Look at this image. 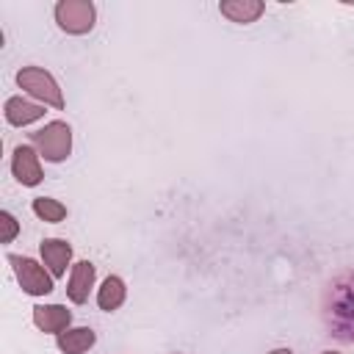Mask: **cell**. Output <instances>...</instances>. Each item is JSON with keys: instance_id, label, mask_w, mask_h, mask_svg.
I'll use <instances>...</instances> for the list:
<instances>
[{"instance_id": "6da1fadb", "label": "cell", "mask_w": 354, "mask_h": 354, "mask_svg": "<svg viewBox=\"0 0 354 354\" xmlns=\"http://www.w3.org/2000/svg\"><path fill=\"white\" fill-rule=\"evenodd\" d=\"M324 321L335 337L354 343V274L337 277L324 296Z\"/></svg>"}, {"instance_id": "7a4b0ae2", "label": "cell", "mask_w": 354, "mask_h": 354, "mask_svg": "<svg viewBox=\"0 0 354 354\" xmlns=\"http://www.w3.org/2000/svg\"><path fill=\"white\" fill-rule=\"evenodd\" d=\"M30 144L36 147V152L50 160V163H61L69 158L72 152V130L66 122H50L41 130L30 133Z\"/></svg>"}, {"instance_id": "3957f363", "label": "cell", "mask_w": 354, "mask_h": 354, "mask_svg": "<svg viewBox=\"0 0 354 354\" xmlns=\"http://www.w3.org/2000/svg\"><path fill=\"white\" fill-rule=\"evenodd\" d=\"M17 83L19 88H25L30 97L41 100L44 105H53V108H64V94L55 83V77L41 69V66H22L17 72Z\"/></svg>"}, {"instance_id": "277c9868", "label": "cell", "mask_w": 354, "mask_h": 354, "mask_svg": "<svg viewBox=\"0 0 354 354\" xmlns=\"http://www.w3.org/2000/svg\"><path fill=\"white\" fill-rule=\"evenodd\" d=\"M94 19H97V11H94V3L88 0H61L55 3V22L61 30L72 33V36H83L94 28Z\"/></svg>"}, {"instance_id": "5b68a950", "label": "cell", "mask_w": 354, "mask_h": 354, "mask_svg": "<svg viewBox=\"0 0 354 354\" xmlns=\"http://www.w3.org/2000/svg\"><path fill=\"white\" fill-rule=\"evenodd\" d=\"M8 263L17 274V282L22 285L25 293L30 296H47L53 290V274H47L36 260L22 257V254H8Z\"/></svg>"}, {"instance_id": "8992f818", "label": "cell", "mask_w": 354, "mask_h": 354, "mask_svg": "<svg viewBox=\"0 0 354 354\" xmlns=\"http://www.w3.org/2000/svg\"><path fill=\"white\" fill-rule=\"evenodd\" d=\"M11 171L22 185H28V188L39 185L41 177H44L41 174V163H39V152L33 147H17L14 158H11Z\"/></svg>"}, {"instance_id": "52a82bcc", "label": "cell", "mask_w": 354, "mask_h": 354, "mask_svg": "<svg viewBox=\"0 0 354 354\" xmlns=\"http://www.w3.org/2000/svg\"><path fill=\"white\" fill-rule=\"evenodd\" d=\"M39 249H41V257H44V266L50 268V274L64 277V271L72 260V246L64 238H44Z\"/></svg>"}, {"instance_id": "ba28073f", "label": "cell", "mask_w": 354, "mask_h": 354, "mask_svg": "<svg viewBox=\"0 0 354 354\" xmlns=\"http://www.w3.org/2000/svg\"><path fill=\"white\" fill-rule=\"evenodd\" d=\"M72 321V313L61 304H39L33 307V324L41 329V332H55L61 335Z\"/></svg>"}, {"instance_id": "9c48e42d", "label": "cell", "mask_w": 354, "mask_h": 354, "mask_svg": "<svg viewBox=\"0 0 354 354\" xmlns=\"http://www.w3.org/2000/svg\"><path fill=\"white\" fill-rule=\"evenodd\" d=\"M94 279H97V271H94V266L88 260L75 263L72 266V277H69V288H66L69 299L75 304H83L88 299V290L94 288Z\"/></svg>"}, {"instance_id": "30bf717a", "label": "cell", "mask_w": 354, "mask_h": 354, "mask_svg": "<svg viewBox=\"0 0 354 354\" xmlns=\"http://www.w3.org/2000/svg\"><path fill=\"white\" fill-rule=\"evenodd\" d=\"M3 113H6V122H8V124L22 127V124H30V122L41 119V116H44V108L36 105V102H28V100H22V97H8Z\"/></svg>"}, {"instance_id": "8fae6325", "label": "cell", "mask_w": 354, "mask_h": 354, "mask_svg": "<svg viewBox=\"0 0 354 354\" xmlns=\"http://www.w3.org/2000/svg\"><path fill=\"white\" fill-rule=\"evenodd\" d=\"M218 11H221L227 19L246 25V22H254V19L266 11V6H263L260 0H224V3L218 6Z\"/></svg>"}, {"instance_id": "7c38bea8", "label": "cell", "mask_w": 354, "mask_h": 354, "mask_svg": "<svg viewBox=\"0 0 354 354\" xmlns=\"http://www.w3.org/2000/svg\"><path fill=\"white\" fill-rule=\"evenodd\" d=\"M94 340H97V335H94L88 326L64 329V332L55 337V343H58V348H61L64 354H83V351H88V348L94 346Z\"/></svg>"}, {"instance_id": "4fadbf2b", "label": "cell", "mask_w": 354, "mask_h": 354, "mask_svg": "<svg viewBox=\"0 0 354 354\" xmlns=\"http://www.w3.org/2000/svg\"><path fill=\"white\" fill-rule=\"evenodd\" d=\"M124 282L119 279V277H108L105 282H102V288H100V293H97V304H100V310H105V313H111V310H116V307H122V301H124Z\"/></svg>"}, {"instance_id": "5bb4252c", "label": "cell", "mask_w": 354, "mask_h": 354, "mask_svg": "<svg viewBox=\"0 0 354 354\" xmlns=\"http://www.w3.org/2000/svg\"><path fill=\"white\" fill-rule=\"evenodd\" d=\"M33 213L47 224H58V221L66 218V207L58 199H50V196H36L33 199Z\"/></svg>"}, {"instance_id": "9a60e30c", "label": "cell", "mask_w": 354, "mask_h": 354, "mask_svg": "<svg viewBox=\"0 0 354 354\" xmlns=\"http://www.w3.org/2000/svg\"><path fill=\"white\" fill-rule=\"evenodd\" d=\"M0 224H3V232H0V243H11V241H14V235L19 232V224H17V218H14L8 210H3V213H0Z\"/></svg>"}, {"instance_id": "2e32d148", "label": "cell", "mask_w": 354, "mask_h": 354, "mask_svg": "<svg viewBox=\"0 0 354 354\" xmlns=\"http://www.w3.org/2000/svg\"><path fill=\"white\" fill-rule=\"evenodd\" d=\"M271 354H293L290 348H277V351H271Z\"/></svg>"}, {"instance_id": "e0dca14e", "label": "cell", "mask_w": 354, "mask_h": 354, "mask_svg": "<svg viewBox=\"0 0 354 354\" xmlns=\"http://www.w3.org/2000/svg\"><path fill=\"white\" fill-rule=\"evenodd\" d=\"M321 354H337V351H321Z\"/></svg>"}]
</instances>
